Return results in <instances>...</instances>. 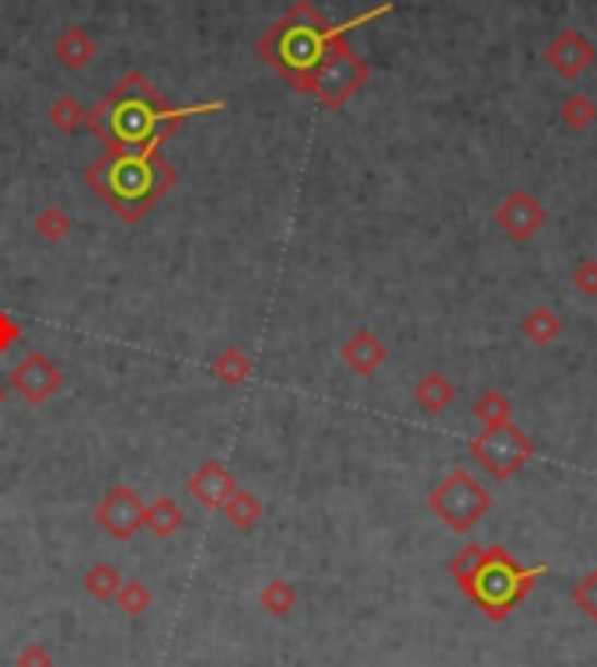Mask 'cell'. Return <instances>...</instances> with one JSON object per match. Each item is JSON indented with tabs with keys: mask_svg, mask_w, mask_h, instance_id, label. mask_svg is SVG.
Segmentation results:
<instances>
[{
	"mask_svg": "<svg viewBox=\"0 0 597 667\" xmlns=\"http://www.w3.org/2000/svg\"><path fill=\"white\" fill-rule=\"evenodd\" d=\"M186 524V511L171 497H157L154 503H147L144 511V528L154 535V538H171L179 535Z\"/></svg>",
	"mask_w": 597,
	"mask_h": 667,
	"instance_id": "16",
	"label": "cell"
},
{
	"mask_svg": "<svg viewBox=\"0 0 597 667\" xmlns=\"http://www.w3.org/2000/svg\"><path fill=\"white\" fill-rule=\"evenodd\" d=\"M413 398H416V406L437 416V413H444L451 402H454V384L441 374V371H430L416 381V389H413Z\"/></svg>",
	"mask_w": 597,
	"mask_h": 667,
	"instance_id": "15",
	"label": "cell"
},
{
	"mask_svg": "<svg viewBox=\"0 0 597 667\" xmlns=\"http://www.w3.org/2000/svg\"><path fill=\"white\" fill-rule=\"evenodd\" d=\"M546 206H541L528 189H514L497 206V224L511 241H528L541 224H546Z\"/></svg>",
	"mask_w": 597,
	"mask_h": 667,
	"instance_id": "10",
	"label": "cell"
},
{
	"mask_svg": "<svg viewBox=\"0 0 597 667\" xmlns=\"http://www.w3.org/2000/svg\"><path fill=\"white\" fill-rule=\"evenodd\" d=\"M144 511H147V503L140 500L136 489L127 483H116L95 507V521L112 541L127 546V541H133V535L144 528Z\"/></svg>",
	"mask_w": 597,
	"mask_h": 667,
	"instance_id": "9",
	"label": "cell"
},
{
	"mask_svg": "<svg viewBox=\"0 0 597 667\" xmlns=\"http://www.w3.org/2000/svg\"><path fill=\"white\" fill-rule=\"evenodd\" d=\"M70 231H74V217H70L63 206H46L39 210V217H35V235L49 245L70 238Z\"/></svg>",
	"mask_w": 597,
	"mask_h": 667,
	"instance_id": "22",
	"label": "cell"
},
{
	"mask_svg": "<svg viewBox=\"0 0 597 667\" xmlns=\"http://www.w3.org/2000/svg\"><path fill=\"white\" fill-rule=\"evenodd\" d=\"M305 4H311V0H305Z\"/></svg>",
	"mask_w": 597,
	"mask_h": 667,
	"instance_id": "33",
	"label": "cell"
},
{
	"mask_svg": "<svg viewBox=\"0 0 597 667\" xmlns=\"http://www.w3.org/2000/svg\"><path fill=\"white\" fill-rule=\"evenodd\" d=\"M220 511H224V517L231 521L238 532H249L252 524L262 521V514H266V507H262V500L252 493V489H241V486H238V489H235V497L227 500V503L220 507Z\"/></svg>",
	"mask_w": 597,
	"mask_h": 667,
	"instance_id": "18",
	"label": "cell"
},
{
	"mask_svg": "<svg viewBox=\"0 0 597 667\" xmlns=\"http://www.w3.org/2000/svg\"><path fill=\"white\" fill-rule=\"evenodd\" d=\"M49 122L60 133H77L81 127H87V109L74 95H60L57 102L49 105Z\"/></svg>",
	"mask_w": 597,
	"mask_h": 667,
	"instance_id": "21",
	"label": "cell"
},
{
	"mask_svg": "<svg viewBox=\"0 0 597 667\" xmlns=\"http://www.w3.org/2000/svg\"><path fill=\"white\" fill-rule=\"evenodd\" d=\"M214 378L220 381V384H231V389H241L244 381L252 378V357L244 354V349H238V346H224L220 354L214 357Z\"/></svg>",
	"mask_w": 597,
	"mask_h": 667,
	"instance_id": "17",
	"label": "cell"
},
{
	"mask_svg": "<svg viewBox=\"0 0 597 667\" xmlns=\"http://www.w3.org/2000/svg\"><path fill=\"white\" fill-rule=\"evenodd\" d=\"M116 605L127 611V616H144L154 605V591L140 581H122V587L116 591Z\"/></svg>",
	"mask_w": 597,
	"mask_h": 667,
	"instance_id": "26",
	"label": "cell"
},
{
	"mask_svg": "<svg viewBox=\"0 0 597 667\" xmlns=\"http://www.w3.org/2000/svg\"><path fill=\"white\" fill-rule=\"evenodd\" d=\"M468 451L493 479H511L517 468L532 462L535 444L528 433L517 430L511 419H506V424L482 427V433L468 444Z\"/></svg>",
	"mask_w": 597,
	"mask_h": 667,
	"instance_id": "7",
	"label": "cell"
},
{
	"mask_svg": "<svg viewBox=\"0 0 597 667\" xmlns=\"http://www.w3.org/2000/svg\"><path fill=\"white\" fill-rule=\"evenodd\" d=\"M546 60H549V67L556 70L559 78L576 81L594 63V46H590V39H587L584 32L566 28V32H559L556 39L549 43Z\"/></svg>",
	"mask_w": 597,
	"mask_h": 667,
	"instance_id": "12",
	"label": "cell"
},
{
	"mask_svg": "<svg viewBox=\"0 0 597 667\" xmlns=\"http://www.w3.org/2000/svg\"><path fill=\"white\" fill-rule=\"evenodd\" d=\"M389 11H392V4H384L378 11H367V14L354 17V22H346V25H329L311 4L297 0V4L255 43V52L290 87L305 92L311 74L322 67V60L329 57V49H332V43L339 39V35H346L349 28H357L363 22H371V17H378V14H389Z\"/></svg>",
	"mask_w": 597,
	"mask_h": 667,
	"instance_id": "3",
	"label": "cell"
},
{
	"mask_svg": "<svg viewBox=\"0 0 597 667\" xmlns=\"http://www.w3.org/2000/svg\"><path fill=\"white\" fill-rule=\"evenodd\" d=\"M367 78H371V67L349 49L346 35H339V39L332 43L329 57L322 60V67L311 74L305 95H314L325 109H343V105L367 84Z\"/></svg>",
	"mask_w": 597,
	"mask_h": 667,
	"instance_id": "5",
	"label": "cell"
},
{
	"mask_svg": "<svg viewBox=\"0 0 597 667\" xmlns=\"http://www.w3.org/2000/svg\"><path fill=\"white\" fill-rule=\"evenodd\" d=\"M573 605L581 608L587 619L597 622V570H590L584 581L573 587Z\"/></svg>",
	"mask_w": 597,
	"mask_h": 667,
	"instance_id": "27",
	"label": "cell"
},
{
	"mask_svg": "<svg viewBox=\"0 0 597 667\" xmlns=\"http://www.w3.org/2000/svg\"><path fill=\"white\" fill-rule=\"evenodd\" d=\"M63 367L43 349H28V354L11 367V389L22 395L25 406H46L49 398L63 392Z\"/></svg>",
	"mask_w": 597,
	"mask_h": 667,
	"instance_id": "8",
	"label": "cell"
},
{
	"mask_svg": "<svg viewBox=\"0 0 597 667\" xmlns=\"http://www.w3.org/2000/svg\"><path fill=\"white\" fill-rule=\"evenodd\" d=\"M220 109V98L200 105H171L140 70H130L95 109H87V130L102 140L105 151H147L162 147L189 116Z\"/></svg>",
	"mask_w": 597,
	"mask_h": 667,
	"instance_id": "1",
	"label": "cell"
},
{
	"mask_svg": "<svg viewBox=\"0 0 597 667\" xmlns=\"http://www.w3.org/2000/svg\"><path fill=\"white\" fill-rule=\"evenodd\" d=\"M259 605L270 611L276 619H287L290 611L297 608V591L287 581H270L266 587L259 591Z\"/></svg>",
	"mask_w": 597,
	"mask_h": 667,
	"instance_id": "23",
	"label": "cell"
},
{
	"mask_svg": "<svg viewBox=\"0 0 597 667\" xmlns=\"http://www.w3.org/2000/svg\"><path fill=\"white\" fill-rule=\"evenodd\" d=\"M17 340H22V325H17V319L11 311H0V357L11 354V349L17 346Z\"/></svg>",
	"mask_w": 597,
	"mask_h": 667,
	"instance_id": "31",
	"label": "cell"
},
{
	"mask_svg": "<svg viewBox=\"0 0 597 667\" xmlns=\"http://www.w3.org/2000/svg\"><path fill=\"white\" fill-rule=\"evenodd\" d=\"M524 336H528L535 346H552L559 336H563V319L552 308H535L524 314Z\"/></svg>",
	"mask_w": 597,
	"mask_h": 667,
	"instance_id": "19",
	"label": "cell"
},
{
	"mask_svg": "<svg viewBox=\"0 0 597 667\" xmlns=\"http://www.w3.org/2000/svg\"><path fill=\"white\" fill-rule=\"evenodd\" d=\"M489 507H493L489 489L465 468L447 472L430 493V511L441 517L451 532H468L471 524L489 511Z\"/></svg>",
	"mask_w": 597,
	"mask_h": 667,
	"instance_id": "6",
	"label": "cell"
},
{
	"mask_svg": "<svg viewBox=\"0 0 597 667\" xmlns=\"http://www.w3.org/2000/svg\"><path fill=\"white\" fill-rule=\"evenodd\" d=\"M0 406H4V389H0Z\"/></svg>",
	"mask_w": 597,
	"mask_h": 667,
	"instance_id": "32",
	"label": "cell"
},
{
	"mask_svg": "<svg viewBox=\"0 0 597 667\" xmlns=\"http://www.w3.org/2000/svg\"><path fill=\"white\" fill-rule=\"evenodd\" d=\"M84 182L95 189V196L116 210V214L136 224L162 203L179 182L175 168L162 147L147 151H105L92 168H84Z\"/></svg>",
	"mask_w": 597,
	"mask_h": 667,
	"instance_id": "2",
	"label": "cell"
},
{
	"mask_svg": "<svg viewBox=\"0 0 597 667\" xmlns=\"http://www.w3.org/2000/svg\"><path fill=\"white\" fill-rule=\"evenodd\" d=\"M119 587H122V573L112 563H92L84 570V591L95 602H116Z\"/></svg>",
	"mask_w": 597,
	"mask_h": 667,
	"instance_id": "20",
	"label": "cell"
},
{
	"mask_svg": "<svg viewBox=\"0 0 597 667\" xmlns=\"http://www.w3.org/2000/svg\"><path fill=\"white\" fill-rule=\"evenodd\" d=\"M235 489H238V479L220 458H206L186 483V493L196 500L203 511H220V507L235 497Z\"/></svg>",
	"mask_w": 597,
	"mask_h": 667,
	"instance_id": "11",
	"label": "cell"
},
{
	"mask_svg": "<svg viewBox=\"0 0 597 667\" xmlns=\"http://www.w3.org/2000/svg\"><path fill=\"white\" fill-rule=\"evenodd\" d=\"M511 398H506L500 389H489V392H482L479 395V402H476V419H482V427H493V424H506V419H511Z\"/></svg>",
	"mask_w": 597,
	"mask_h": 667,
	"instance_id": "25",
	"label": "cell"
},
{
	"mask_svg": "<svg viewBox=\"0 0 597 667\" xmlns=\"http://www.w3.org/2000/svg\"><path fill=\"white\" fill-rule=\"evenodd\" d=\"M546 573H549V567L524 570L503 546H489V549H482L479 563L468 573L462 591L486 611L489 619L503 622L524 598H528Z\"/></svg>",
	"mask_w": 597,
	"mask_h": 667,
	"instance_id": "4",
	"label": "cell"
},
{
	"mask_svg": "<svg viewBox=\"0 0 597 667\" xmlns=\"http://www.w3.org/2000/svg\"><path fill=\"white\" fill-rule=\"evenodd\" d=\"M573 287L584 297H597V259H584L581 266L573 270Z\"/></svg>",
	"mask_w": 597,
	"mask_h": 667,
	"instance_id": "30",
	"label": "cell"
},
{
	"mask_svg": "<svg viewBox=\"0 0 597 667\" xmlns=\"http://www.w3.org/2000/svg\"><path fill=\"white\" fill-rule=\"evenodd\" d=\"M52 57H57L67 70H84L98 57V43L92 32L70 25L57 35V43H52Z\"/></svg>",
	"mask_w": 597,
	"mask_h": 667,
	"instance_id": "14",
	"label": "cell"
},
{
	"mask_svg": "<svg viewBox=\"0 0 597 667\" xmlns=\"http://www.w3.org/2000/svg\"><path fill=\"white\" fill-rule=\"evenodd\" d=\"M559 116H563L566 127L587 130V127H594V122H597V105H594V98H587V95H581V92H573L563 105H559Z\"/></svg>",
	"mask_w": 597,
	"mask_h": 667,
	"instance_id": "24",
	"label": "cell"
},
{
	"mask_svg": "<svg viewBox=\"0 0 597 667\" xmlns=\"http://www.w3.org/2000/svg\"><path fill=\"white\" fill-rule=\"evenodd\" d=\"M479 556H482V546H465L458 556L451 559V576H454V584H465L468 581V573L476 570V563H479Z\"/></svg>",
	"mask_w": 597,
	"mask_h": 667,
	"instance_id": "28",
	"label": "cell"
},
{
	"mask_svg": "<svg viewBox=\"0 0 597 667\" xmlns=\"http://www.w3.org/2000/svg\"><path fill=\"white\" fill-rule=\"evenodd\" d=\"M339 357H343V364L357 378H371V374L381 371L384 360H389V346H384L371 329H360V332H354V336L343 343Z\"/></svg>",
	"mask_w": 597,
	"mask_h": 667,
	"instance_id": "13",
	"label": "cell"
},
{
	"mask_svg": "<svg viewBox=\"0 0 597 667\" xmlns=\"http://www.w3.org/2000/svg\"><path fill=\"white\" fill-rule=\"evenodd\" d=\"M14 667H57V657L49 654L46 643H28L25 651L14 657Z\"/></svg>",
	"mask_w": 597,
	"mask_h": 667,
	"instance_id": "29",
	"label": "cell"
}]
</instances>
